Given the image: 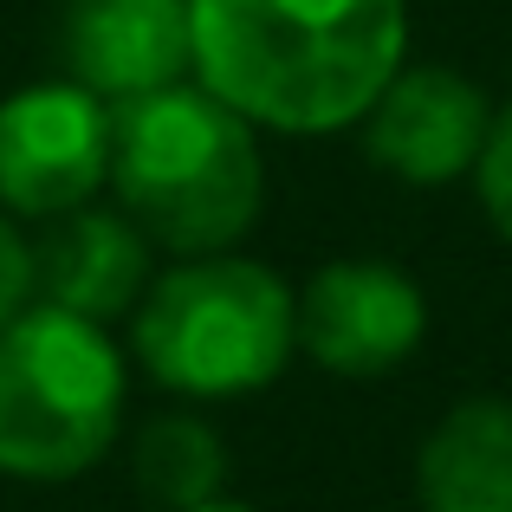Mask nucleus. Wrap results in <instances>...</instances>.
Instances as JSON below:
<instances>
[{
  "label": "nucleus",
  "instance_id": "f257e3e1",
  "mask_svg": "<svg viewBox=\"0 0 512 512\" xmlns=\"http://www.w3.org/2000/svg\"><path fill=\"white\" fill-rule=\"evenodd\" d=\"M188 26L201 85L286 137L363 124L409 65V0H188Z\"/></svg>",
  "mask_w": 512,
  "mask_h": 512
},
{
  "label": "nucleus",
  "instance_id": "f03ea898",
  "mask_svg": "<svg viewBox=\"0 0 512 512\" xmlns=\"http://www.w3.org/2000/svg\"><path fill=\"white\" fill-rule=\"evenodd\" d=\"M117 208L163 253H227L266 214L260 130L221 104L201 78L150 98L111 104V182Z\"/></svg>",
  "mask_w": 512,
  "mask_h": 512
},
{
  "label": "nucleus",
  "instance_id": "7ed1b4c3",
  "mask_svg": "<svg viewBox=\"0 0 512 512\" xmlns=\"http://www.w3.org/2000/svg\"><path fill=\"white\" fill-rule=\"evenodd\" d=\"M130 357L182 402H234L279 383L299 357V292L247 253H182L143 286Z\"/></svg>",
  "mask_w": 512,
  "mask_h": 512
},
{
  "label": "nucleus",
  "instance_id": "20e7f679",
  "mask_svg": "<svg viewBox=\"0 0 512 512\" xmlns=\"http://www.w3.org/2000/svg\"><path fill=\"white\" fill-rule=\"evenodd\" d=\"M130 357L111 325L33 299L0 325V474L65 487L124 435Z\"/></svg>",
  "mask_w": 512,
  "mask_h": 512
},
{
  "label": "nucleus",
  "instance_id": "39448f33",
  "mask_svg": "<svg viewBox=\"0 0 512 512\" xmlns=\"http://www.w3.org/2000/svg\"><path fill=\"white\" fill-rule=\"evenodd\" d=\"M111 182V104L72 78H39L0 98V208L52 221Z\"/></svg>",
  "mask_w": 512,
  "mask_h": 512
},
{
  "label": "nucleus",
  "instance_id": "423d86ee",
  "mask_svg": "<svg viewBox=\"0 0 512 512\" xmlns=\"http://www.w3.org/2000/svg\"><path fill=\"white\" fill-rule=\"evenodd\" d=\"M428 338V292L389 260H325L299 292V350L325 376H389Z\"/></svg>",
  "mask_w": 512,
  "mask_h": 512
},
{
  "label": "nucleus",
  "instance_id": "0eeeda50",
  "mask_svg": "<svg viewBox=\"0 0 512 512\" xmlns=\"http://www.w3.org/2000/svg\"><path fill=\"white\" fill-rule=\"evenodd\" d=\"M493 130V98L454 65H402L363 111V156L409 188L474 175Z\"/></svg>",
  "mask_w": 512,
  "mask_h": 512
},
{
  "label": "nucleus",
  "instance_id": "6e6552de",
  "mask_svg": "<svg viewBox=\"0 0 512 512\" xmlns=\"http://www.w3.org/2000/svg\"><path fill=\"white\" fill-rule=\"evenodd\" d=\"M59 65L72 85L104 104L150 98L163 85L195 78V26L188 0H65Z\"/></svg>",
  "mask_w": 512,
  "mask_h": 512
},
{
  "label": "nucleus",
  "instance_id": "1a4fd4ad",
  "mask_svg": "<svg viewBox=\"0 0 512 512\" xmlns=\"http://www.w3.org/2000/svg\"><path fill=\"white\" fill-rule=\"evenodd\" d=\"M150 240L143 227L130 221L124 208H85L72 214H52L46 221V240L33 247V266H39V299L46 305H65L78 318H98V325H124L137 312L143 286L156 279L150 266Z\"/></svg>",
  "mask_w": 512,
  "mask_h": 512
},
{
  "label": "nucleus",
  "instance_id": "9d476101",
  "mask_svg": "<svg viewBox=\"0 0 512 512\" xmlns=\"http://www.w3.org/2000/svg\"><path fill=\"white\" fill-rule=\"evenodd\" d=\"M415 512H512V402L467 396L415 448Z\"/></svg>",
  "mask_w": 512,
  "mask_h": 512
},
{
  "label": "nucleus",
  "instance_id": "9b49d317",
  "mask_svg": "<svg viewBox=\"0 0 512 512\" xmlns=\"http://www.w3.org/2000/svg\"><path fill=\"white\" fill-rule=\"evenodd\" d=\"M130 480L156 512H188L227 487V441L201 409H163L130 435Z\"/></svg>",
  "mask_w": 512,
  "mask_h": 512
},
{
  "label": "nucleus",
  "instance_id": "f8f14e48",
  "mask_svg": "<svg viewBox=\"0 0 512 512\" xmlns=\"http://www.w3.org/2000/svg\"><path fill=\"white\" fill-rule=\"evenodd\" d=\"M474 188H480V214H487L493 234L512 247V111L493 117L487 150H480V163H474Z\"/></svg>",
  "mask_w": 512,
  "mask_h": 512
},
{
  "label": "nucleus",
  "instance_id": "ddd939ff",
  "mask_svg": "<svg viewBox=\"0 0 512 512\" xmlns=\"http://www.w3.org/2000/svg\"><path fill=\"white\" fill-rule=\"evenodd\" d=\"M33 299H39L33 240H26V234H20V221L0 208V325H7V318H20Z\"/></svg>",
  "mask_w": 512,
  "mask_h": 512
},
{
  "label": "nucleus",
  "instance_id": "4468645a",
  "mask_svg": "<svg viewBox=\"0 0 512 512\" xmlns=\"http://www.w3.org/2000/svg\"><path fill=\"white\" fill-rule=\"evenodd\" d=\"M188 512H260V506H247V500H227V493H214V500H201V506H188Z\"/></svg>",
  "mask_w": 512,
  "mask_h": 512
}]
</instances>
